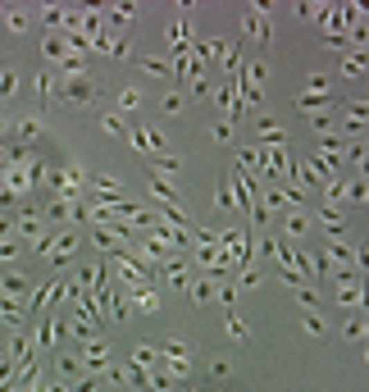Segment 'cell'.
Segmentation results:
<instances>
[{"label": "cell", "mask_w": 369, "mask_h": 392, "mask_svg": "<svg viewBox=\"0 0 369 392\" xmlns=\"http://www.w3.org/2000/svg\"><path fill=\"white\" fill-rule=\"evenodd\" d=\"M78 247H82V238H78V229H55V233H46L42 242H37V256L42 260H51L55 269H64V265H73L78 260Z\"/></svg>", "instance_id": "obj_1"}, {"label": "cell", "mask_w": 369, "mask_h": 392, "mask_svg": "<svg viewBox=\"0 0 369 392\" xmlns=\"http://www.w3.org/2000/svg\"><path fill=\"white\" fill-rule=\"evenodd\" d=\"M60 100H64V105H96L100 100V82L91 73L64 78V82H60Z\"/></svg>", "instance_id": "obj_2"}, {"label": "cell", "mask_w": 369, "mask_h": 392, "mask_svg": "<svg viewBox=\"0 0 369 392\" xmlns=\"http://www.w3.org/2000/svg\"><path fill=\"white\" fill-rule=\"evenodd\" d=\"M64 324H69V333H73V338H82V342H87V338H100V315H96V305H91L87 292L78 296V310L64 319Z\"/></svg>", "instance_id": "obj_3"}, {"label": "cell", "mask_w": 369, "mask_h": 392, "mask_svg": "<svg viewBox=\"0 0 369 392\" xmlns=\"http://www.w3.org/2000/svg\"><path fill=\"white\" fill-rule=\"evenodd\" d=\"M64 338H69V324L60 315H37V333H33V347L37 351H55Z\"/></svg>", "instance_id": "obj_4"}, {"label": "cell", "mask_w": 369, "mask_h": 392, "mask_svg": "<svg viewBox=\"0 0 369 392\" xmlns=\"http://www.w3.org/2000/svg\"><path fill=\"white\" fill-rule=\"evenodd\" d=\"M187 283H192V265L178 260V256H169V260L155 269V287H178V292H187Z\"/></svg>", "instance_id": "obj_5"}, {"label": "cell", "mask_w": 369, "mask_h": 392, "mask_svg": "<svg viewBox=\"0 0 369 392\" xmlns=\"http://www.w3.org/2000/svg\"><path fill=\"white\" fill-rule=\"evenodd\" d=\"M123 301H128L132 315H155V310H160V287L155 283H128V296H123Z\"/></svg>", "instance_id": "obj_6"}, {"label": "cell", "mask_w": 369, "mask_h": 392, "mask_svg": "<svg viewBox=\"0 0 369 392\" xmlns=\"http://www.w3.org/2000/svg\"><path fill=\"white\" fill-rule=\"evenodd\" d=\"M78 365H82V374H105L109 342L105 338H87V342H82V351H78Z\"/></svg>", "instance_id": "obj_7"}, {"label": "cell", "mask_w": 369, "mask_h": 392, "mask_svg": "<svg viewBox=\"0 0 369 392\" xmlns=\"http://www.w3.org/2000/svg\"><path fill=\"white\" fill-rule=\"evenodd\" d=\"M287 178H292V187H324L328 183V174L315 164V155H305V160H292V169H287Z\"/></svg>", "instance_id": "obj_8"}, {"label": "cell", "mask_w": 369, "mask_h": 392, "mask_svg": "<svg viewBox=\"0 0 369 392\" xmlns=\"http://www.w3.org/2000/svg\"><path fill=\"white\" fill-rule=\"evenodd\" d=\"M242 37H246V42H269L273 37V28H269V5H251L246 10V23H242Z\"/></svg>", "instance_id": "obj_9"}, {"label": "cell", "mask_w": 369, "mask_h": 392, "mask_svg": "<svg viewBox=\"0 0 369 392\" xmlns=\"http://www.w3.org/2000/svg\"><path fill=\"white\" fill-rule=\"evenodd\" d=\"M128 146L132 151H151V155H169V137L160 128H137L128 132Z\"/></svg>", "instance_id": "obj_10"}, {"label": "cell", "mask_w": 369, "mask_h": 392, "mask_svg": "<svg viewBox=\"0 0 369 392\" xmlns=\"http://www.w3.org/2000/svg\"><path fill=\"white\" fill-rule=\"evenodd\" d=\"M0 296H10V301H28L33 296V278L23 269H5L0 274Z\"/></svg>", "instance_id": "obj_11"}, {"label": "cell", "mask_w": 369, "mask_h": 392, "mask_svg": "<svg viewBox=\"0 0 369 392\" xmlns=\"http://www.w3.org/2000/svg\"><path fill=\"white\" fill-rule=\"evenodd\" d=\"M37 137H42V119H37V114H28V119H14V123H10V142L23 146V151H28Z\"/></svg>", "instance_id": "obj_12"}, {"label": "cell", "mask_w": 369, "mask_h": 392, "mask_svg": "<svg viewBox=\"0 0 369 392\" xmlns=\"http://www.w3.org/2000/svg\"><path fill=\"white\" fill-rule=\"evenodd\" d=\"M315 219L324 224L328 242H342V238H347V215H342L337 206H319V210H315Z\"/></svg>", "instance_id": "obj_13"}, {"label": "cell", "mask_w": 369, "mask_h": 392, "mask_svg": "<svg viewBox=\"0 0 369 392\" xmlns=\"http://www.w3.org/2000/svg\"><path fill=\"white\" fill-rule=\"evenodd\" d=\"M5 360H10L14 370H19V365H28V360H37V347H33V333H19V338H14L10 347H5Z\"/></svg>", "instance_id": "obj_14"}, {"label": "cell", "mask_w": 369, "mask_h": 392, "mask_svg": "<svg viewBox=\"0 0 369 392\" xmlns=\"http://www.w3.org/2000/svg\"><path fill=\"white\" fill-rule=\"evenodd\" d=\"M337 301L342 305H360L365 301V287H360L356 274H337Z\"/></svg>", "instance_id": "obj_15"}, {"label": "cell", "mask_w": 369, "mask_h": 392, "mask_svg": "<svg viewBox=\"0 0 369 392\" xmlns=\"http://www.w3.org/2000/svg\"><path fill=\"white\" fill-rule=\"evenodd\" d=\"M328 105H333V96H328V91H301V100H296V109H301L305 119L328 114Z\"/></svg>", "instance_id": "obj_16"}, {"label": "cell", "mask_w": 369, "mask_h": 392, "mask_svg": "<svg viewBox=\"0 0 369 392\" xmlns=\"http://www.w3.org/2000/svg\"><path fill=\"white\" fill-rule=\"evenodd\" d=\"M282 233H287L292 242L310 238V215H305V210H287V215H282Z\"/></svg>", "instance_id": "obj_17"}, {"label": "cell", "mask_w": 369, "mask_h": 392, "mask_svg": "<svg viewBox=\"0 0 369 392\" xmlns=\"http://www.w3.org/2000/svg\"><path fill=\"white\" fill-rule=\"evenodd\" d=\"M55 379H64V383H78V379H82V365H78V356L55 351Z\"/></svg>", "instance_id": "obj_18"}, {"label": "cell", "mask_w": 369, "mask_h": 392, "mask_svg": "<svg viewBox=\"0 0 369 392\" xmlns=\"http://www.w3.org/2000/svg\"><path fill=\"white\" fill-rule=\"evenodd\" d=\"M137 10H141V5H105L100 14H105V19L114 23V33H119V28H128V23L137 19Z\"/></svg>", "instance_id": "obj_19"}, {"label": "cell", "mask_w": 369, "mask_h": 392, "mask_svg": "<svg viewBox=\"0 0 369 392\" xmlns=\"http://www.w3.org/2000/svg\"><path fill=\"white\" fill-rule=\"evenodd\" d=\"M132 365H137V370H164V365H160V347L141 342V347L132 351Z\"/></svg>", "instance_id": "obj_20"}, {"label": "cell", "mask_w": 369, "mask_h": 392, "mask_svg": "<svg viewBox=\"0 0 369 392\" xmlns=\"http://www.w3.org/2000/svg\"><path fill=\"white\" fill-rule=\"evenodd\" d=\"M187 296H192L196 305H206L210 296H215V278H206V274H196L192 283H187Z\"/></svg>", "instance_id": "obj_21"}, {"label": "cell", "mask_w": 369, "mask_h": 392, "mask_svg": "<svg viewBox=\"0 0 369 392\" xmlns=\"http://www.w3.org/2000/svg\"><path fill=\"white\" fill-rule=\"evenodd\" d=\"M0 23H5V33L23 37V33H28V23H33V14H28V10H5V14H0Z\"/></svg>", "instance_id": "obj_22"}, {"label": "cell", "mask_w": 369, "mask_h": 392, "mask_svg": "<svg viewBox=\"0 0 369 392\" xmlns=\"http://www.w3.org/2000/svg\"><path fill=\"white\" fill-rule=\"evenodd\" d=\"M210 96H215V105L224 109V123L237 119V91H233V87H219V91H210Z\"/></svg>", "instance_id": "obj_23"}, {"label": "cell", "mask_w": 369, "mask_h": 392, "mask_svg": "<svg viewBox=\"0 0 369 392\" xmlns=\"http://www.w3.org/2000/svg\"><path fill=\"white\" fill-rule=\"evenodd\" d=\"M64 37H60V33H46V42H42V60H46V64H60V60H64Z\"/></svg>", "instance_id": "obj_24"}, {"label": "cell", "mask_w": 369, "mask_h": 392, "mask_svg": "<svg viewBox=\"0 0 369 392\" xmlns=\"http://www.w3.org/2000/svg\"><path fill=\"white\" fill-rule=\"evenodd\" d=\"M260 146H282L287 142V132H282V123H273V119H260Z\"/></svg>", "instance_id": "obj_25"}, {"label": "cell", "mask_w": 369, "mask_h": 392, "mask_svg": "<svg viewBox=\"0 0 369 392\" xmlns=\"http://www.w3.org/2000/svg\"><path fill=\"white\" fill-rule=\"evenodd\" d=\"M64 19H69V5H42V23L51 33H64Z\"/></svg>", "instance_id": "obj_26"}, {"label": "cell", "mask_w": 369, "mask_h": 392, "mask_svg": "<svg viewBox=\"0 0 369 392\" xmlns=\"http://www.w3.org/2000/svg\"><path fill=\"white\" fill-rule=\"evenodd\" d=\"M0 319L19 328L23 319H28V310H23V301H10V296H0Z\"/></svg>", "instance_id": "obj_27"}, {"label": "cell", "mask_w": 369, "mask_h": 392, "mask_svg": "<svg viewBox=\"0 0 369 392\" xmlns=\"http://www.w3.org/2000/svg\"><path fill=\"white\" fill-rule=\"evenodd\" d=\"M151 192L164 201V210H169V206H183V201H178V192L169 187V178H160V174H151Z\"/></svg>", "instance_id": "obj_28"}, {"label": "cell", "mask_w": 369, "mask_h": 392, "mask_svg": "<svg viewBox=\"0 0 369 392\" xmlns=\"http://www.w3.org/2000/svg\"><path fill=\"white\" fill-rule=\"evenodd\" d=\"M87 183L96 187V196H119V192H123V187H119V178H114V174H91Z\"/></svg>", "instance_id": "obj_29"}, {"label": "cell", "mask_w": 369, "mask_h": 392, "mask_svg": "<svg viewBox=\"0 0 369 392\" xmlns=\"http://www.w3.org/2000/svg\"><path fill=\"white\" fill-rule=\"evenodd\" d=\"M347 201V178H328L324 183V206H342Z\"/></svg>", "instance_id": "obj_30"}, {"label": "cell", "mask_w": 369, "mask_h": 392, "mask_svg": "<svg viewBox=\"0 0 369 392\" xmlns=\"http://www.w3.org/2000/svg\"><path fill=\"white\" fill-rule=\"evenodd\" d=\"M324 260H333V265H351V260H356V247H347V238H342V242H328V256H324Z\"/></svg>", "instance_id": "obj_31"}, {"label": "cell", "mask_w": 369, "mask_h": 392, "mask_svg": "<svg viewBox=\"0 0 369 392\" xmlns=\"http://www.w3.org/2000/svg\"><path fill=\"white\" fill-rule=\"evenodd\" d=\"M37 96H42V109H51V105H55V78L46 73V69L37 73Z\"/></svg>", "instance_id": "obj_32"}, {"label": "cell", "mask_w": 369, "mask_h": 392, "mask_svg": "<svg viewBox=\"0 0 369 392\" xmlns=\"http://www.w3.org/2000/svg\"><path fill=\"white\" fill-rule=\"evenodd\" d=\"M141 69L151 78H174V69H169V60H160V55H141Z\"/></svg>", "instance_id": "obj_33"}, {"label": "cell", "mask_w": 369, "mask_h": 392, "mask_svg": "<svg viewBox=\"0 0 369 392\" xmlns=\"http://www.w3.org/2000/svg\"><path fill=\"white\" fill-rule=\"evenodd\" d=\"M360 73H365V51L342 55V78H360Z\"/></svg>", "instance_id": "obj_34"}, {"label": "cell", "mask_w": 369, "mask_h": 392, "mask_svg": "<svg viewBox=\"0 0 369 392\" xmlns=\"http://www.w3.org/2000/svg\"><path fill=\"white\" fill-rule=\"evenodd\" d=\"M14 91H19V73H14V69H5V64H0V105H5V100H10Z\"/></svg>", "instance_id": "obj_35"}, {"label": "cell", "mask_w": 369, "mask_h": 392, "mask_svg": "<svg viewBox=\"0 0 369 392\" xmlns=\"http://www.w3.org/2000/svg\"><path fill=\"white\" fill-rule=\"evenodd\" d=\"M23 251H28V247H23L19 238H5V242H0V265H14Z\"/></svg>", "instance_id": "obj_36"}, {"label": "cell", "mask_w": 369, "mask_h": 392, "mask_svg": "<svg viewBox=\"0 0 369 392\" xmlns=\"http://www.w3.org/2000/svg\"><path fill=\"white\" fill-rule=\"evenodd\" d=\"M219 210H224V215H237V196H233V187H228V178H224V183H219Z\"/></svg>", "instance_id": "obj_37"}, {"label": "cell", "mask_w": 369, "mask_h": 392, "mask_svg": "<svg viewBox=\"0 0 369 392\" xmlns=\"http://www.w3.org/2000/svg\"><path fill=\"white\" fill-rule=\"evenodd\" d=\"M365 119H369V114H365V105L356 100V105L347 109V128H351V132H365Z\"/></svg>", "instance_id": "obj_38"}, {"label": "cell", "mask_w": 369, "mask_h": 392, "mask_svg": "<svg viewBox=\"0 0 369 392\" xmlns=\"http://www.w3.org/2000/svg\"><path fill=\"white\" fill-rule=\"evenodd\" d=\"M137 105H141V91H137V87H123V91H119V109H123V114H132Z\"/></svg>", "instance_id": "obj_39"}, {"label": "cell", "mask_w": 369, "mask_h": 392, "mask_svg": "<svg viewBox=\"0 0 369 392\" xmlns=\"http://www.w3.org/2000/svg\"><path fill=\"white\" fill-rule=\"evenodd\" d=\"M246 333H251V328H246V319H242L237 310H228V338H237V342H242Z\"/></svg>", "instance_id": "obj_40"}, {"label": "cell", "mask_w": 369, "mask_h": 392, "mask_svg": "<svg viewBox=\"0 0 369 392\" xmlns=\"http://www.w3.org/2000/svg\"><path fill=\"white\" fill-rule=\"evenodd\" d=\"M73 392H109V388L96 379V374H87V379H78V383H73Z\"/></svg>", "instance_id": "obj_41"}, {"label": "cell", "mask_w": 369, "mask_h": 392, "mask_svg": "<svg viewBox=\"0 0 369 392\" xmlns=\"http://www.w3.org/2000/svg\"><path fill=\"white\" fill-rule=\"evenodd\" d=\"M233 287H260V269L255 265H242V283H233Z\"/></svg>", "instance_id": "obj_42"}, {"label": "cell", "mask_w": 369, "mask_h": 392, "mask_svg": "<svg viewBox=\"0 0 369 392\" xmlns=\"http://www.w3.org/2000/svg\"><path fill=\"white\" fill-rule=\"evenodd\" d=\"M33 392H73V383H64V379H51V383H42L37 379V388Z\"/></svg>", "instance_id": "obj_43"}, {"label": "cell", "mask_w": 369, "mask_h": 392, "mask_svg": "<svg viewBox=\"0 0 369 392\" xmlns=\"http://www.w3.org/2000/svg\"><path fill=\"white\" fill-rule=\"evenodd\" d=\"M210 137H215V142H224V146H228V142H233V123H224V119H219L215 128H210Z\"/></svg>", "instance_id": "obj_44"}, {"label": "cell", "mask_w": 369, "mask_h": 392, "mask_svg": "<svg viewBox=\"0 0 369 392\" xmlns=\"http://www.w3.org/2000/svg\"><path fill=\"white\" fill-rule=\"evenodd\" d=\"M183 105H187L183 91H169V96H164V109H169V114H183Z\"/></svg>", "instance_id": "obj_45"}, {"label": "cell", "mask_w": 369, "mask_h": 392, "mask_svg": "<svg viewBox=\"0 0 369 392\" xmlns=\"http://www.w3.org/2000/svg\"><path fill=\"white\" fill-rule=\"evenodd\" d=\"M296 296H301L305 310H319V292H315V287H296Z\"/></svg>", "instance_id": "obj_46"}, {"label": "cell", "mask_w": 369, "mask_h": 392, "mask_svg": "<svg viewBox=\"0 0 369 392\" xmlns=\"http://www.w3.org/2000/svg\"><path fill=\"white\" fill-rule=\"evenodd\" d=\"M100 123H105V132H114V137H128V128H123V119H119V114H105Z\"/></svg>", "instance_id": "obj_47"}, {"label": "cell", "mask_w": 369, "mask_h": 392, "mask_svg": "<svg viewBox=\"0 0 369 392\" xmlns=\"http://www.w3.org/2000/svg\"><path fill=\"white\" fill-rule=\"evenodd\" d=\"M305 333H315V338L324 333V315H319V310H310V315H305Z\"/></svg>", "instance_id": "obj_48"}, {"label": "cell", "mask_w": 369, "mask_h": 392, "mask_svg": "<svg viewBox=\"0 0 369 392\" xmlns=\"http://www.w3.org/2000/svg\"><path fill=\"white\" fill-rule=\"evenodd\" d=\"M347 196L360 206V201H365V178H351V183H347Z\"/></svg>", "instance_id": "obj_49"}, {"label": "cell", "mask_w": 369, "mask_h": 392, "mask_svg": "<svg viewBox=\"0 0 369 392\" xmlns=\"http://www.w3.org/2000/svg\"><path fill=\"white\" fill-rule=\"evenodd\" d=\"M228 370H233V365H228L224 356H219V360H210V374H215V379H228Z\"/></svg>", "instance_id": "obj_50"}, {"label": "cell", "mask_w": 369, "mask_h": 392, "mask_svg": "<svg viewBox=\"0 0 369 392\" xmlns=\"http://www.w3.org/2000/svg\"><path fill=\"white\" fill-rule=\"evenodd\" d=\"M155 169H160V174H178V155H160Z\"/></svg>", "instance_id": "obj_51"}, {"label": "cell", "mask_w": 369, "mask_h": 392, "mask_svg": "<svg viewBox=\"0 0 369 392\" xmlns=\"http://www.w3.org/2000/svg\"><path fill=\"white\" fill-rule=\"evenodd\" d=\"M342 333H347V338H365V319H351V324L342 328Z\"/></svg>", "instance_id": "obj_52"}, {"label": "cell", "mask_w": 369, "mask_h": 392, "mask_svg": "<svg viewBox=\"0 0 369 392\" xmlns=\"http://www.w3.org/2000/svg\"><path fill=\"white\" fill-rule=\"evenodd\" d=\"M192 91H196V96H210V91H215V87H210V78L201 73V78H196V82H192Z\"/></svg>", "instance_id": "obj_53"}, {"label": "cell", "mask_w": 369, "mask_h": 392, "mask_svg": "<svg viewBox=\"0 0 369 392\" xmlns=\"http://www.w3.org/2000/svg\"><path fill=\"white\" fill-rule=\"evenodd\" d=\"M351 164H356V169L365 164V142H356V146H351Z\"/></svg>", "instance_id": "obj_54"}, {"label": "cell", "mask_w": 369, "mask_h": 392, "mask_svg": "<svg viewBox=\"0 0 369 392\" xmlns=\"http://www.w3.org/2000/svg\"><path fill=\"white\" fill-rule=\"evenodd\" d=\"M0 142H10V119H5V109H0Z\"/></svg>", "instance_id": "obj_55"}, {"label": "cell", "mask_w": 369, "mask_h": 392, "mask_svg": "<svg viewBox=\"0 0 369 392\" xmlns=\"http://www.w3.org/2000/svg\"><path fill=\"white\" fill-rule=\"evenodd\" d=\"M215 392H224V388H215Z\"/></svg>", "instance_id": "obj_56"}, {"label": "cell", "mask_w": 369, "mask_h": 392, "mask_svg": "<svg viewBox=\"0 0 369 392\" xmlns=\"http://www.w3.org/2000/svg\"><path fill=\"white\" fill-rule=\"evenodd\" d=\"M0 14H5V10H0Z\"/></svg>", "instance_id": "obj_57"}, {"label": "cell", "mask_w": 369, "mask_h": 392, "mask_svg": "<svg viewBox=\"0 0 369 392\" xmlns=\"http://www.w3.org/2000/svg\"><path fill=\"white\" fill-rule=\"evenodd\" d=\"M0 109H5V105H0Z\"/></svg>", "instance_id": "obj_58"}]
</instances>
